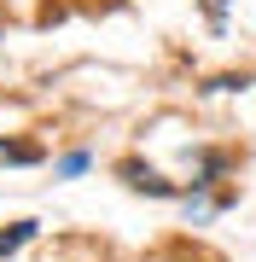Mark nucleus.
Returning <instances> with one entry per match:
<instances>
[{
  "mask_svg": "<svg viewBox=\"0 0 256 262\" xmlns=\"http://www.w3.org/2000/svg\"><path fill=\"white\" fill-rule=\"evenodd\" d=\"M29 239H35V222H12L6 233H0V256H12V251H24Z\"/></svg>",
  "mask_w": 256,
  "mask_h": 262,
  "instance_id": "1",
  "label": "nucleus"
},
{
  "mask_svg": "<svg viewBox=\"0 0 256 262\" xmlns=\"http://www.w3.org/2000/svg\"><path fill=\"white\" fill-rule=\"evenodd\" d=\"M0 163H41V146H24V140H0Z\"/></svg>",
  "mask_w": 256,
  "mask_h": 262,
  "instance_id": "2",
  "label": "nucleus"
}]
</instances>
